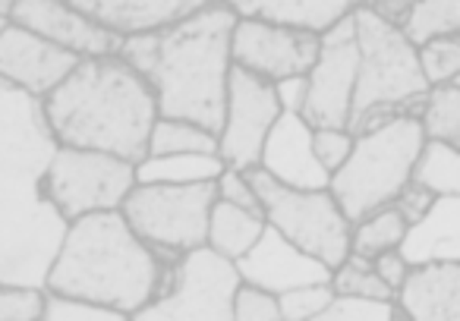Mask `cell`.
<instances>
[{
  "label": "cell",
  "instance_id": "6da1fadb",
  "mask_svg": "<svg viewBox=\"0 0 460 321\" xmlns=\"http://www.w3.org/2000/svg\"><path fill=\"white\" fill-rule=\"evenodd\" d=\"M58 152L45 101L0 82V283L48 287L73 224L45 189Z\"/></svg>",
  "mask_w": 460,
  "mask_h": 321
},
{
  "label": "cell",
  "instance_id": "7a4b0ae2",
  "mask_svg": "<svg viewBox=\"0 0 460 321\" xmlns=\"http://www.w3.org/2000/svg\"><path fill=\"white\" fill-rule=\"evenodd\" d=\"M237 22V10L227 0H215L171 26L129 35L120 54L155 85L161 117L202 123L221 135Z\"/></svg>",
  "mask_w": 460,
  "mask_h": 321
},
{
  "label": "cell",
  "instance_id": "3957f363",
  "mask_svg": "<svg viewBox=\"0 0 460 321\" xmlns=\"http://www.w3.org/2000/svg\"><path fill=\"white\" fill-rule=\"evenodd\" d=\"M41 101L60 145L98 148L133 164L148 158L161 120L158 91L123 54L83 57L66 82Z\"/></svg>",
  "mask_w": 460,
  "mask_h": 321
},
{
  "label": "cell",
  "instance_id": "277c9868",
  "mask_svg": "<svg viewBox=\"0 0 460 321\" xmlns=\"http://www.w3.org/2000/svg\"><path fill=\"white\" fill-rule=\"evenodd\" d=\"M171 258L133 230L123 208L95 212L73 221L58 262L48 274V290L83 296L98 306L136 318L167 287Z\"/></svg>",
  "mask_w": 460,
  "mask_h": 321
},
{
  "label": "cell",
  "instance_id": "5b68a950",
  "mask_svg": "<svg viewBox=\"0 0 460 321\" xmlns=\"http://www.w3.org/2000/svg\"><path fill=\"white\" fill-rule=\"evenodd\" d=\"M353 16L359 35V85L350 133L359 135L401 114H420L432 85L422 73L420 48L391 16L372 4H363Z\"/></svg>",
  "mask_w": 460,
  "mask_h": 321
},
{
  "label": "cell",
  "instance_id": "8992f818",
  "mask_svg": "<svg viewBox=\"0 0 460 321\" xmlns=\"http://www.w3.org/2000/svg\"><path fill=\"white\" fill-rule=\"evenodd\" d=\"M426 142L420 114H401L357 135L350 160L332 177L334 199L353 224L394 205L407 183H413Z\"/></svg>",
  "mask_w": 460,
  "mask_h": 321
},
{
  "label": "cell",
  "instance_id": "52a82bcc",
  "mask_svg": "<svg viewBox=\"0 0 460 321\" xmlns=\"http://www.w3.org/2000/svg\"><path fill=\"white\" fill-rule=\"evenodd\" d=\"M252 183L262 195L265 218L271 227L294 239L309 256L341 268L353 252V221L344 214L341 202L328 189H296L271 177L269 170L252 168Z\"/></svg>",
  "mask_w": 460,
  "mask_h": 321
},
{
  "label": "cell",
  "instance_id": "ba28073f",
  "mask_svg": "<svg viewBox=\"0 0 460 321\" xmlns=\"http://www.w3.org/2000/svg\"><path fill=\"white\" fill-rule=\"evenodd\" d=\"M217 202V180L205 183H139L123 202V214L146 243L164 258L208 243L211 208Z\"/></svg>",
  "mask_w": 460,
  "mask_h": 321
},
{
  "label": "cell",
  "instance_id": "9c48e42d",
  "mask_svg": "<svg viewBox=\"0 0 460 321\" xmlns=\"http://www.w3.org/2000/svg\"><path fill=\"white\" fill-rule=\"evenodd\" d=\"M243 283L240 265L208 243L180 256L171 265L164 293L148 302L142 321H234L237 290Z\"/></svg>",
  "mask_w": 460,
  "mask_h": 321
},
{
  "label": "cell",
  "instance_id": "30bf717a",
  "mask_svg": "<svg viewBox=\"0 0 460 321\" xmlns=\"http://www.w3.org/2000/svg\"><path fill=\"white\" fill-rule=\"evenodd\" d=\"M139 187V164L98 148L60 145L48 170V195L70 221L95 212H117Z\"/></svg>",
  "mask_w": 460,
  "mask_h": 321
},
{
  "label": "cell",
  "instance_id": "8fae6325",
  "mask_svg": "<svg viewBox=\"0 0 460 321\" xmlns=\"http://www.w3.org/2000/svg\"><path fill=\"white\" fill-rule=\"evenodd\" d=\"M284 104L278 98V82L234 64L230 73L227 117L221 129V158L227 168L252 170L262 164L265 142L281 120Z\"/></svg>",
  "mask_w": 460,
  "mask_h": 321
},
{
  "label": "cell",
  "instance_id": "7c38bea8",
  "mask_svg": "<svg viewBox=\"0 0 460 321\" xmlns=\"http://www.w3.org/2000/svg\"><path fill=\"white\" fill-rule=\"evenodd\" d=\"M359 85L357 16H347L322 35L319 64L309 73V95L303 117L315 129H350L353 98Z\"/></svg>",
  "mask_w": 460,
  "mask_h": 321
},
{
  "label": "cell",
  "instance_id": "4fadbf2b",
  "mask_svg": "<svg viewBox=\"0 0 460 321\" xmlns=\"http://www.w3.org/2000/svg\"><path fill=\"white\" fill-rule=\"evenodd\" d=\"M319 54L322 35L309 29L284 26L259 16H240L234 29V64L271 82L309 76L319 64Z\"/></svg>",
  "mask_w": 460,
  "mask_h": 321
},
{
  "label": "cell",
  "instance_id": "5bb4252c",
  "mask_svg": "<svg viewBox=\"0 0 460 321\" xmlns=\"http://www.w3.org/2000/svg\"><path fill=\"white\" fill-rule=\"evenodd\" d=\"M79 60L83 54L66 51L32 29H22L16 22H4L0 29V82L48 98L58 85L66 82Z\"/></svg>",
  "mask_w": 460,
  "mask_h": 321
},
{
  "label": "cell",
  "instance_id": "9a60e30c",
  "mask_svg": "<svg viewBox=\"0 0 460 321\" xmlns=\"http://www.w3.org/2000/svg\"><path fill=\"white\" fill-rule=\"evenodd\" d=\"M4 22H16L22 29L51 39L54 45L76 51L83 57H102V54H120L127 39L114 29L102 26L98 20L85 16L70 0H16V7Z\"/></svg>",
  "mask_w": 460,
  "mask_h": 321
},
{
  "label": "cell",
  "instance_id": "2e32d148",
  "mask_svg": "<svg viewBox=\"0 0 460 321\" xmlns=\"http://www.w3.org/2000/svg\"><path fill=\"white\" fill-rule=\"evenodd\" d=\"M240 274L243 281L259 283L271 293H288V290L306 287V283H328L334 277V268L322 258L309 256L306 249L284 237L278 227L269 224L256 246L240 258Z\"/></svg>",
  "mask_w": 460,
  "mask_h": 321
},
{
  "label": "cell",
  "instance_id": "e0dca14e",
  "mask_svg": "<svg viewBox=\"0 0 460 321\" xmlns=\"http://www.w3.org/2000/svg\"><path fill=\"white\" fill-rule=\"evenodd\" d=\"M315 126L303 114L284 110L281 120L275 123L269 142H265L262 164L259 168L269 170L281 183L296 189H328L332 187V174L315 154Z\"/></svg>",
  "mask_w": 460,
  "mask_h": 321
},
{
  "label": "cell",
  "instance_id": "ac0fdd59",
  "mask_svg": "<svg viewBox=\"0 0 460 321\" xmlns=\"http://www.w3.org/2000/svg\"><path fill=\"white\" fill-rule=\"evenodd\" d=\"M70 4L83 10L85 16L98 20L102 26L129 39V35L171 26V22L208 7L215 0H70Z\"/></svg>",
  "mask_w": 460,
  "mask_h": 321
},
{
  "label": "cell",
  "instance_id": "d6986e66",
  "mask_svg": "<svg viewBox=\"0 0 460 321\" xmlns=\"http://www.w3.org/2000/svg\"><path fill=\"white\" fill-rule=\"evenodd\" d=\"M397 302L413 321H460V262L413 265Z\"/></svg>",
  "mask_w": 460,
  "mask_h": 321
},
{
  "label": "cell",
  "instance_id": "ffe728a7",
  "mask_svg": "<svg viewBox=\"0 0 460 321\" xmlns=\"http://www.w3.org/2000/svg\"><path fill=\"white\" fill-rule=\"evenodd\" d=\"M401 252L410 265L460 262V195H438L426 218L410 227Z\"/></svg>",
  "mask_w": 460,
  "mask_h": 321
},
{
  "label": "cell",
  "instance_id": "44dd1931",
  "mask_svg": "<svg viewBox=\"0 0 460 321\" xmlns=\"http://www.w3.org/2000/svg\"><path fill=\"white\" fill-rule=\"evenodd\" d=\"M227 4L240 16H259V20L325 35L328 29L344 22L369 0H227Z\"/></svg>",
  "mask_w": 460,
  "mask_h": 321
},
{
  "label": "cell",
  "instance_id": "7402d4cb",
  "mask_svg": "<svg viewBox=\"0 0 460 321\" xmlns=\"http://www.w3.org/2000/svg\"><path fill=\"white\" fill-rule=\"evenodd\" d=\"M265 230H269V218L262 212H252V208L217 199L215 208H211L208 246L221 252V256L240 262L262 239Z\"/></svg>",
  "mask_w": 460,
  "mask_h": 321
},
{
  "label": "cell",
  "instance_id": "603a6c76",
  "mask_svg": "<svg viewBox=\"0 0 460 321\" xmlns=\"http://www.w3.org/2000/svg\"><path fill=\"white\" fill-rule=\"evenodd\" d=\"M227 170L221 154H148L139 164V183H205L217 180Z\"/></svg>",
  "mask_w": 460,
  "mask_h": 321
},
{
  "label": "cell",
  "instance_id": "cb8c5ba5",
  "mask_svg": "<svg viewBox=\"0 0 460 321\" xmlns=\"http://www.w3.org/2000/svg\"><path fill=\"white\" fill-rule=\"evenodd\" d=\"M401 29L416 48L460 35V0H416L403 10Z\"/></svg>",
  "mask_w": 460,
  "mask_h": 321
},
{
  "label": "cell",
  "instance_id": "d4e9b609",
  "mask_svg": "<svg viewBox=\"0 0 460 321\" xmlns=\"http://www.w3.org/2000/svg\"><path fill=\"white\" fill-rule=\"evenodd\" d=\"M407 233H410V221L403 218L397 205H388L353 224V252L366 258H378L382 252L401 249Z\"/></svg>",
  "mask_w": 460,
  "mask_h": 321
},
{
  "label": "cell",
  "instance_id": "484cf974",
  "mask_svg": "<svg viewBox=\"0 0 460 321\" xmlns=\"http://www.w3.org/2000/svg\"><path fill=\"white\" fill-rule=\"evenodd\" d=\"M186 152L221 154V135L205 129L202 123L177 120V117H161V120L155 123L148 154H186Z\"/></svg>",
  "mask_w": 460,
  "mask_h": 321
},
{
  "label": "cell",
  "instance_id": "4316f807",
  "mask_svg": "<svg viewBox=\"0 0 460 321\" xmlns=\"http://www.w3.org/2000/svg\"><path fill=\"white\" fill-rule=\"evenodd\" d=\"M413 180L429 187L435 195H460V148L429 139L420 154Z\"/></svg>",
  "mask_w": 460,
  "mask_h": 321
},
{
  "label": "cell",
  "instance_id": "83f0119b",
  "mask_svg": "<svg viewBox=\"0 0 460 321\" xmlns=\"http://www.w3.org/2000/svg\"><path fill=\"white\" fill-rule=\"evenodd\" d=\"M420 120L426 126V135L435 142L460 148V89L457 85H432L429 98L422 101Z\"/></svg>",
  "mask_w": 460,
  "mask_h": 321
},
{
  "label": "cell",
  "instance_id": "f1b7e54d",
  "mask_svg": "<svg viewBox=\"0 0 460 321\" xmlns=\"http://www.w3.org/2000/svg\"><path fill=\"white\" fill-rule=\"evenodd\" d=\"M334 293H353V296H372V299H397V290L376 271V262L366 256L350 252L341 268H334L332 277Z\"/></svg>",
  "mask_w": 460,
  "mask_h": 321
},
{
  "label": "cell",
  "instance_id": "f546056e",
  "mask_svg": "<svg viewBox=\"0 0 460 321\" xmlns=\"http://www.w3.org/2000/svg\"><path fill=\"white\" fill-rule=\"evenodd\" d=\"M410 318L397 299H372V296L334 293L319 321H403Z\"/></svg>",
  "mask_w": 460,
  "mask_h": 321
},
{
  "label": "cell",
  "instance_id": "4dcf8cb0",
  "mask_svg": "<svg viewBox=\"0 0 460 321\" xmlns=\"http://www.w3.org/2000/svg\"><path fill=\"white\" fill-rule=\"evenodd\" d=\"M48 287L0 283V321H45Z\"/></svg>",
  "mask_w": 460,
  "mask_h": 321
},
{
  "label": "cell",
  "instance_id": "1f68e13d",
  "mask_svg": "<svg viewBox=\"0 0 460 321\" xmlns=\"http://www.w3.org/2000/svg\"><path fill=\"white\" fill-rule=\"evenodd\" d=\"M422 73L429 85H447L460 76V35L451 39H435L420 48Z\"/></svg>",
  "mask_w": 460,
  "mask_h": 321
},
{
  "label": "cell",
  "instance_id": "d6a6232c",
  "mask_svg": "<svg viewBox=\"0 0 460 321\" xmlns=\"http://www.w3.org/2000/svg\"><path fill=\"white\" fill-rule=\"evenodd\" d=\"M332 299H334L332 281L306 283V287L281 293V315H284V321H319Z\"/></svg>",
  "mask_w": 460,
  "mask_h": 321
},
{
  "label": "cell",
  "instance_id": "836d02e7",
  "mask_svg": "<svg viewBox=\"0 0 460 321\" xmlns=\"http://www.w3.org/2000/svg\"><path fill=\"white\" fill-rule=\"evenodd\" d=\"M45 321H123V315L117 308L83 299V296H66L58 293V290H48Z\"/></svg>",
  "mask_w": 460,
  "mask_h": 321
},
{
  "label": "cell",
  "instance_id": "e575fe53",
  "mask_svg": "<svg viewBox=\"0 0 460 321\" xmlns=\"http://www.w3.org/2000/svg\"><path fill=\"white\" fill-rule=\"evenodd\" d=\"M234 321H284L281 296L259 283L243 281L237 290V306H234Z\"/></svg>",
  "mask_w": 460,
  "mask_h": 321
},
{
  "label": "cell",
  "instance_id": "d590c367",
  "mask_svg": "<svg viewBox=\"0 0 460 321\" xmlns=\"http://www.w3.org/2000/svg\"><path fill=\"white\" fill-rule=\"evenodd\" d=\"M313 145L319 160L328 168V174L334 177L350 160L353 148H357V135L350 129H315Z\"/></svg>",
  "mask_w": 460,
  "mask_h": 321
},
{
  "label": "cell",
  "instance_id": "8d00e7d4",
  "mask_svg": "<svg viewBox=\"0 0 460 321\" xmlns=\"http://www.w3.org/2000/svg\"><path fill=\"white\" fill-rule=\"evenodd\" d=\"M217 199H227V202H234V205H243V208H252V212L265 214L262 195H259L250 170H237V168L224 170V174L217 177Z\"/></svg>",
  "mask_w": 460,
  "mask_h": 321
},
{
  "label": "cell",
  "instance_id": "74e56055",
  "mask_svg": "<svg viewBox=\"0 0 460 321\" xmlns=\"http://www.w3.org/2000/svg\"><path fill=\"white\" fill-rule=\"evenodd\" d=\"M435 199H438V195H435L432 189L422 187V183H416V180H413V183H407V189H403L401 195H397L394 205L401 208V214L410 221V227H413V224H420V221L426 218L429 208L435 205Z\"/></svg>",
  "mask_w": 460,
  "mask_h": 321
},
{
  "label": "cell",
  "instance_id": "f35d334b",
  "mask_svg": "<svg viewBox=\"0 0 460 321\" xmlns=\"http://www.w3.org/2000/svg\"><path fill=\"white\" fill-rule=\"evenodd\" d=\"M376 262V271L385 277V281L391 283V287L401 293V287L407 283V277H410V271H413V265L407 262V256H403L401 249H391V252H382L378 258H372Z\"/></svg>",
  "mask_w": 460,
  "mask_h": 321
},
{
  "label": "cell",
  "instance_id": "ab89813d",
  "mask_svg": "<svg viewBox=\"0 0 460 321\" xmlns=\"http://www.w3.org/2000/svg\"><path fill=\"white\" fill-rule=\"evenodd\" d=\"M306 95H309V76H294V79L278 82V98H281L284 110L303 114V108H306Z\"/></svg>",
  "mask_w": 460,
  "mask_h": 321
},
{
  "label": "cell",
  "instance_id": "60d3db41",
  "mask_svg": "<svg viewBox=\"0 0 460 321\" xmlns=\"http://www.w3.org/2000/svg\"><path fill=\"white\" fill-rule=\"evenodd\" d=\"M372 7L376 10H382L385 16H391V20L401 26V16H403V10L410 7V4H416V0H369Z\"/></svg>",
  "mask_w": 460,
  "mask_h": 321
},
{
  "label": "cell",
  "instance_id": "b9f144b4",
  "mask_svg": "<svg viewBox=\"0 0 460 321\" xmlns=\"http://www.w3.org/2000/svg\"><path fill=\"white\" fill-rule=\"evenodd\" d=\"M13 7H16V0H4V4H0V13H4V20H7Z\"/></svg>",
  "mask_w": 460,
  "mask_h": 321
},
{
  "label": "cell",
  "instance_id": "7bdbcfd3",
  "mask_svg": "<svg viewBox=\"0 0 460 321\" xmlns=\"http://www.w3.org/2000/svg\"><path fill=\"white\" fill-rule=\"evenodd\" d=\"M451 85H457V89H460V76H457V79H454V82H451Z\"/></svg>",
  "mask_w": 460,
  "mask_h": 321
}]
</instances>
